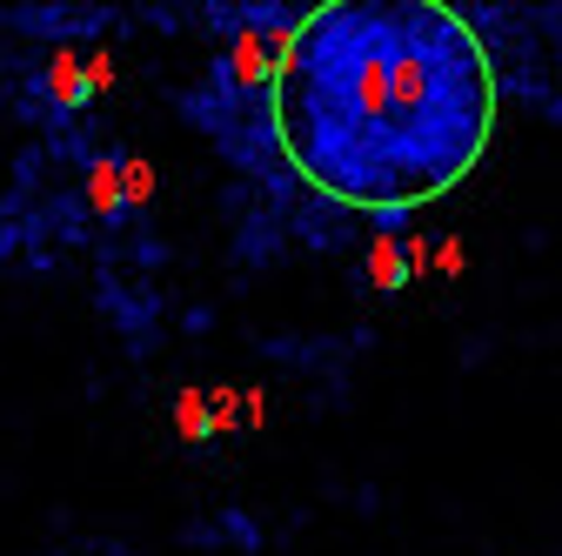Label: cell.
Returning <instances> with one entry per match:
<instances>
[{"label": "cell", "mask_w": 562, "mask_h": 556, "mask_svg": "<svg viewBox=\"0 0 562 556\" xmlns=\"http://www.w3.org/2000/svg\"><path fill=\"white\" fill-rule=\"evenodd\" d=\"M281 162L341 208L402 215L449 194L496 134V67L436 0H328L274 60Z\"/></svg>", "instance_id": "1"}, {"label": "cell", "mask_w": 562, "mask_h": 556, "mask_svg": "<svg viewBox=\"0 0 562 556\" xmlns=\"http://www.w3.org/2000/svg\"><path fill=\"white\" fill-rule=\"evenodd\" d=\"M375 275H382V289H402V255L395 248H375Z\"/></svg>", "instance_id": "2"}]
</instances>
